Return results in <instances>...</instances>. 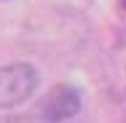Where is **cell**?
<instances>
[{"label":"cell","mask_w":126,"mask_h":123,"mask_svg":"<svg viewBox=\"0 0 126 123\" xmlns=\"http://www.w3.org/2000/svg\"><path fill=\"white\" fill-rule=\"evenodd\" d=\"M38 70L27 62H14L0 67V110H11L35 94Z\"/></svg>","instance_id":"obj_1"},{"label":"cell","mask_w":126,"mask_h":123,"mask_svg":"<svg viewBox=\"0 0 126 123\" xmlns=\"http://www.w3.org/2000/svg\"><path fill=\"white\" fill-rule=\"evenodd\" d=\"M40 118L46 121H67L80 110V94L73 86H54L40 102Z\"/></svg>","instance_id":"obj_2"},{"label":"cell","mask_w":126,"mask_h":123,"mask_svg":"<svg viewBox=\"0 0 126 123\" xmlns=\"http://www.w3.org/2000/svg\"><path fill=\"white\" fill-rule=\"evenodd\" d=\"M124 5H126V0H124Z\"/></svg>","instance_id":"obj_3"}]
</instances>
